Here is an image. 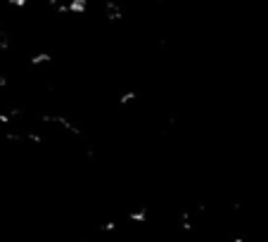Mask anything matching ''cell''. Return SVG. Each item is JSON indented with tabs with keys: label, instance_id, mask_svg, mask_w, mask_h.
Here are the masks:
<instances>
[{
	"label": "cell",
	"instance_id": "1",
	"mask_svg": "<svg viewBox=\"0 0 268 242\" xmlns=\"http://www.w3.org/2000/svg\"><path fill=\"white\" fill-rule=\"evenodd\" d=\"M86 10H88V3H86V0H71V3H69V12L83 15Z\"/></svg>",
	"mask_w": 268,
	"mask_h": 242
},
{
	"label": "cell",
	"instance_id": "2",
	"mask_svg": "<svg viewBox=\"0 0 268 242\" xmlns=\"http://www.w3.org/2000/svg\"><path fill=\"white\" fill-rule=\"evenodd\" d=\"M147 219V211L145 209H138V211H131V221H135V223H142V221Z\"/></svg>",
	"mask_w": 268,
	"mask_h": 242
},
{
	"label": "cell",
	"instance_id": "3",
	"mask_svg": "<svg viewBox=\"0 0 268 242\" xmlns=\"http://www.w3.org/2000/svg\"><path fill=\"white\" fill-rule=\"evenodd\" d=\"M45 62H50V55H47V53H40V55L31 57V64H45Z\"/></svg>",
	"mask_w": 268,
	"mask_h": 242
},
{
	"label": "cell",
	"instance_id": "4",
	"mask_svg": "<svg viewBox=\"0 0 268 242\" xmlns=\"http://www.w3.org/2000/svg\"><path fill=\"white\" fill-rule=\"evenodd\" d=\"M107 12H110V19H119V17H121V10L117 8V5H107Z\"/></svg>",
	"mask_w": 268,
	"mask_h": 242
},
{
	"label": "cell",
	"instance_id": "5",
	"mask_svg": "<svg viewBox=\"0 0 268 242\" xmlns=\"http://www.w3.org/2000/svg\"><path fill=\"white\" fill-rule=\"evenodd\" d=\"M133 100H135V93H131V90H128V93H124L121 98H119V102H121V105H128V102H133Z\"/></svg>",
	"mask_w": 268,
	"mask_h": 242
}]
</instances>
